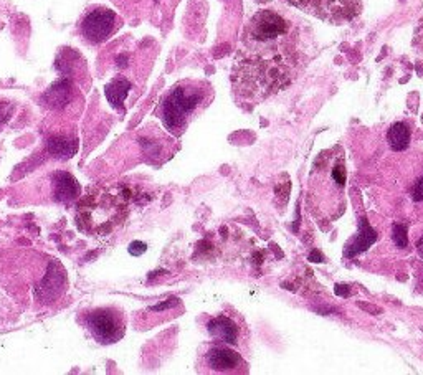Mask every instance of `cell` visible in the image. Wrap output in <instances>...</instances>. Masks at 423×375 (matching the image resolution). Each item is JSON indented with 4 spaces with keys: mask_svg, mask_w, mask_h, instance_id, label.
I'll list each match as a JSON object with an SVG mask.
<instances>
[{
    "mask_svg": "<svg viewBox=\"0 0 423 375\" xmlns=\"http://www.w3.org/2000/svg\"><path fill=\"white\" fill-rule=\"evenodd\" d=\"M300 28L288 15L265 8L241 33L232 68V86L240 105H257L293 83L301 67Z\"/></svg>",
    "mask_w": 423,
    "mask_h": 375,
    "instance_id": "6da1fadb",
    "label": "cell"
},
{
    "mask_svg": "<svg viewBox=\"0 0 423 375\" xmlns=\"http://www.w3.org/2000/svg\"><path fill=\"white\" fill-rule=\"evenodd\" d=\"M347 167L340 146L322 150L308 179V210L321 227L336 222L346 210Z\"/></svg>",
    "mask_w": 423,
    "mask_h": 375,
    "instance_id": "7a4b0ae2",
    "label": "cell"
},
{
    "mask_svg": "<svg viewBox=\"0 0 423 375\" xmlns=\"http://www.w3.org/2000/svg\"><path fill=\"white\" fill-rule=\"evenodd\" d=\"M214 99V88L205 80H182L164 94L155 114L167 131L182 136L191 123L209 107Z\"/></svg>",
    "mask_w": 423,
    "mask_h": 375,
    "instance_id": "3957f363",
    "label": "cell"
},
{
    "mask_svg": "<svg viewBox=\"0 0 423 375\" xmlns=\"http://www.w3.org/2000/svg\"><path fill=\"white\" fill-rule=\"evenodd\" d=\"M81 322L103 346L118 342L126 333V314L116 306H99L81 314Z\"/></svg>",
    "mask_w": 423,
    "mask_h": 375,
    "instance_id": "277c9868",
    "label": "cell"
},
{
    "mask_svg": "<svg viewBox=\"0 0 423 375\" xmlns=\"http://www.w3.org/2000/svg\"><path fill=\"white\" fill-rule=\"evenodd\" d=\"M197 367L200 374L240 375L248 372L247 360L241 357L240 352L235 351V347L217 340L207 344L205 351L198 356Z\"/></svg>",
    "mask_w": 423,
    "mask_h": 375,
    "instance_id": "5b68a950",
    "label": "cell"
},
{
    "mask_svg": "<svg viewBox=\"0 0 423 375\" xmlns=\"http://www.w3.org/2000/svg\"><path fill=\"white\" fill-rule=\"evenodd\" d=\"M121 27L119 17L111 8L94 6L80 20V32L89 45H99L111 38Z\"/></svg>",
    "mask_w": 423,
    "mask_h": 375,
    "instance_id": "8992f818",
    "label": "cell"
},
{
    "mask_svg": "<svg viewBox=\"0 0 423 375\" xmlns=\"http://www.w3.org/2000/svg\"><path fill=\"white\" fill-rule=\"evenodd\" d=\"M301 3L313 15L332 24L352 20L362 8L361 0H301Z\"/></svg>",
    "mask_w": 423,
    "mask_h": 375,
    "instance_id": "52a82bcc",
    "label": "cell"
},
{
    "mask_svg": "<svg viewBox=\"0 0 423 375\" xmlns=\"http://www.w3.org/2000/svg\"><path fill=\"white\" fill-rule=\"evenodd\" d=\"M207 333L212 340L240 347L245 338V322L239 314L218 313L207 321Z\"/></svg>",
    "mask_w": 423,
    "mask_h": 375,
    "instance_id": "ba28073f",
    "label": "cell"
},
{
    "mask_svg": "<svg viewBox=\"0 0 423 375\" xmlns=\"http://www.w3.org/2000/svg\"><path fill=\"white\" fill-rule=\"evenodd\" d=\"M55 180V198L58 202H71L80 195V185H78L76 179L73 175L67 174V172H57L53 175Z\"/></svg>",
    "mask_w": 423,
    "mask_h": 375,
    "instance_id": "9c48e42d",
    "label": "cell"
},
{
    "mask_svg": "<svg viewBox=\"0 0 423 375\" xmlns=\"http://www.w3.org/2000/svg\"><path fill=\"white\" fill-rule=\"evenodd\" d=\"M129 88H131V83L124 78H116L111 81L110 85L106 86V98L107 101L111 103L114 107H123L124 99L128 96Z\"/></svg>",
    "mask_w": 423,
    "mask_h": 375,
    "instance_id": "30bf717a",
    "label": "cell"
},
{
    "mask_svg": "<svg viewBox=\"0 0 423 375\" xmlns=\"http://www.w3.org/2000/svg\"><path fill=\"white\" fill-rule=\"evenodd\" d=\"M410 142V129L405 123H395L388 131V144L394 150H402Z\"/></svg>",
    "mask_w": 423,
    "mask_h": 375,
    "instance_id": "8fae6325",
    "label": "cell"
},
{
    "mask_svg": "<svg viewBox=\"0 0 423 375\" xmlns=\"http://www.w3.org/2000/svg\"><path fill=\"white\" fill-rule=\"evenodd\" d=\"M12 114V105L8 103H0V129L6 126V123L10 119Z\"/></svg>",
    "mask_w": 423,
    "mask_h": 375,
    "instance_id": "7c38bea8",
    "label": "cell"
},
{
    "mask_svg": "<svg viewBox=\"0 0 423 375\" xmlns=\"http://www.w3.org/2000/svg\"><path fill=\"white\" fill-rule=\"evenodd\" d=\"M146 252V243H142V241H135V243H131V247H129V253L131 255H142V253Z\"/></svg>",
    "mask_w": 423,
    "mask_h": 375,
    "instance_id": "4fadbf2b",
    "label": "cell"
},
{
    "mask_svg": "<svg viewBox=\"0 0 423 375\" xmlns=\"http://www.w3.org/2000/svg\"><path fill=\"white\" fill-rule=\"evenodd\" d=\"M422 123H423V116H422Z\"/></svg>",
    "mask_w": 423,
    "mask_h": 375,
    "instance_id": "5bb4252c",
    "label": "cell"
}]
</instances>
